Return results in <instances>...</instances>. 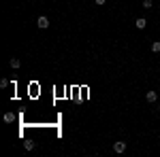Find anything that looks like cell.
Listing matches in <instances>:
<instances>
[{
  "label": "cell",
  "instance_id": "1",
  "mask_svg": "<svg viewBox=\"0 0 160 157\" xmlns=\"http://www.w3.org/2000/svg\"><path fill=\"white\" fill-rule=\"evenodd\" d=\"M37 25L41 28V30H47V28H49V19H47L45 15H41V17L37 19Z\"/></svg>",
  "mask_w": 160,
  "mask_h": 157
},
{
  "label": "cell",
  "instance_id": "2",
  "mask_svg": "<svg viewBox=\"0 0 160 157\" xmlns=\"http://www.w3.org/2000/svg\"><path fill=\"white\" fill-rule=\"evenodd\" d=\"M113 151H115L118 155H122L124 151H126V142H124V140H118V142L113 145Z\"/></svg>",
  "mask_w": 160,
  "mask_h": 157
},
{
  "label": "cell",
  "instance_id": "3",
  "mask_svg": "<svg viewBox=\"0 0 160 157\" xmlns=\"http://www.w3.org/2000/svg\"><path fill=\"white\" fill-rule=\"evenodd\" d=\"M145 100H148L149 104H154V102H158V94L156 91H148L145 94Z\"/></svg>",
  "mask_w": 160,
  "mask_h": 157
},
{
  "label": "cell",
  "instance_id": "4",
  "mask_svg": "<svg viewBox=\"0 0 160 157\" xmlns=\"http://www.w3.org/2000/svg\"><path fill=\"white\" fill-rule=\"evenodd\" d=\"M135 25H137V30H143V28L148 25V19H145V17H139L135 21Z\"/></svg>",
  "mask_w": 160,
  "mask_h": 157
},
{
  "label": "cell",
  "instance_id": "5",
  "mask_svg": "<svg viewBox=\"0 0 160 157\" xmlns=\"http://www.w3.org/2000/svg\"><path fill=\"white\" fill-rule=\"evenodd\" d=\"M9 66H11L13 70H17V68H19V66H22V62L17 60V58H11V60H9Z\"/></svg>",
  "mask_w": 160,
  "mask_h": 157
},
{
  "label": "cell",
  "instance_id": "6",
  "mask_svg": "<svg viewBox=\"0 0 160 157\" xmlns=\"http://www.w3.org/2000/svg\"><path fill=\"white\" fill-rule=\"evenodd\" d=\"M152 53H160V40H154L152 43Z\"/></svg>",
  "mask_w": 160,
  "mask_h": 157
},
{
  "label": "cell",
  "instance_id": "7",
  "mask_svg": "<svg viewBox=\"0 0 160 157\" xmlns=\"http://www.w3.org/2000/svg\"><path fill=\"white\" fill-rule=\"evenodd\" d=\"M4 121H7V123L15 121V115H13V113H4Z\"/></svg>",
  "mask_w": 160,
  "mask_h": 157
},
{
  "label": "cell",
  "instance_id": "8",
  "mask_svg": "<svg viewBox=\"0 0 160 157\" xmlns=\"http://www.w3.org/2000/svg\"><path fill=\"white\" fill-rule=\"evenodd\" d=\"M152 7H154V2H152V0H143V9H152Z\"/></svg>",
  "mask_w": 160,
  "mask_h": 157
},
{
  "label": "cell",
  "instance_id": "9",
  "mask_svg": "<svg viewBox=\"0 0 160 157\" xmlns=\"http://www.w3.org/2000/svg\"><path fill=\"white\" fill-rule=\"evenodd\" d=\"M24 149H26V151H32V149H34V142H30V140L24 142Z\"/></svg>",
  "mask_w": 160,
  "mask_h": 157
},
{
  "label": "cell",
  "instance_id": "10",
  "mask_svg": "<svg viewBox=\"0 0 160 157\" xmlns=\"http://www.w3.org/2000/svg\"><path fill=\"white\" fill-rule=\"evenodd\" d=\"M94 2H96V7H102V4H105L107 0H94Z\"/></svg>",
  "mask_w": 160,
  "mask_h": 157
}]
</instances>
